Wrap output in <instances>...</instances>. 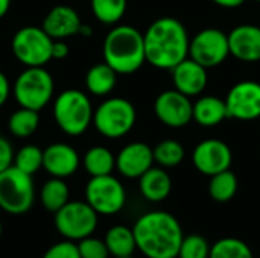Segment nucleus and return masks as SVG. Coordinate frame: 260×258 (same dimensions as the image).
<instances>
[{"instance_id":"f257e3e1","label":"nucleus","mask_w":260,"mask_h":258,"mask_svg":"<svg viewBox=\"0 0 260 258\" xmlns=\"http://www.w3.org/2000/svg\"><path fill=\"white\" fill-rule=\"evenodd\" d=\"M133 233L137 251L146 258H177L184 237L178 219L161 210L143 213L136 220Z\"/></svg>"},{"instance_id":"f03ea898","label":"nucleus","mask_w":260,"mask_h":258,"mask_svg":"<svg viewBox=\"0 0 260 258\" xmlns=\"http://www.w3.org/2000/svg\"><path fill=\"white\" fill-rule=\"evenodd\" d=\"M145 38L146 61L160 70H172L189 56L190 36L186 26L174 17H161L149 24Z\"/></svg>"},{"instance_id":"7ed1b4c3","label":"nucleus","mask_w":260,"mask_h":258,"mask_svg":"<svg viewBox=\"0 0 260 258\" xmlns=\"http://www.w3.org/2000/svg\"><path fill=\"white\" fill-rule=\"evenodd\" d=\"M102 55L117 75H133L146 62L143 33L129 24L114 26L105 35Z\"/></svg>"},{"instance_id":"20e7f679","label":"nucleus","mask_w":260,"mask_h":258,"mask_svg":"<svg viewBox=\"0 0 260 258\" xmlns=\"http://www.w3.org/2000/svg\"><path fill=\"white\" fill-rule=\"evenodd\" d=\"M52 114L56 126L70 137L82 135L93 125V105L90 97L76 88L61 91L52 105Z\"/></svg>"},{"instance_id":"39448f33","label":"nucleus","mask_w":260,"mask_h":258,"mask_svg":"<svg viewBox=\"0 0 260 258\" xmlns=\"http://www.w3.org/2000/svg\"><path fill=\"white\" fill-rule=\"evenodd\" d=\"M55 94V81L44 67H26L14 81L12 96L15 102L29 109L41 111Z\"/></svg>"},{"instance_id":"423d86ee","label":"nucleus","mask_w":260,"mask_h":258,"mask_svg":"<svg viewBox=\"0 0 260 258\" xmlns=\"http://www.w3.org/2000/svg\"><path fill=\"white\" fill-rule=\"evenodd\" d=\"M137 111L134 105L123 97H110L98 105L93 114L96 131L110 140L125 137L136 125Z\"/></svg>"},{"instance_id":"0eeeda50","label":"nucleus","mask_w":260,"mask_h":258,"mask_svg":"<svg viewBox=\"0 0 260 258\" xmlns=\"http://www.w3.org/2000/svg\"><path fill=\"white\" fill-rule=\"evenodd\" d=\"M35 202V184L30 175L15 166L0 173V210L20 216L27 213Z\"/></svg>"},{"instance_id":"6e6552de","label":"nucleus","mask_w":260,"mask_h":258,"mask_svg":"<svg viewBox=\"0 0 260 258\" xmlns=\"http://www.w3.org/2000/svg\"><path fill=\"white\" fill-rule=\"evenodd\" d=\"M99 224V214L87 201H69L53 216L55 230L66 240L79 242L94 234Z\"/></svg>"},{"instance_id":"1a4fd4ad","label":"nucleus","mask_w":260,"mask_h":258,"mask_svg":"<svg viewBox=\"0 0 260 258\" xmlns=\"http://www.w3.org/2000/svg\"><path fill=\"white\" fill-rule=\"evenodd\" d=\"M52 46L53 38L37 26L18 29L11 41L15 59L24 67H44L52 59Z\"/></svg>"},{"instance_id":"9d476101","label":"nucleus","mask_w":260,"mask_h":258,"mask_svg":"<svg viewBox=\"0 0 260 258\" xmlns=\"http://www.w3.org/2000/svg\"><path fill=\"white\" fill-rule=\"evenodd\" d=\"M87 204L99 216H113L123 210L126 190L123 184L111 175L91 176L84 190Z\"/></svg>"},{"instance_id":"9b49d317","label":"nucleus","mask_w":260,"mask_h":258,"mask_svg":"<svg viewBox=\"0 0 260 258\" xmlns=\"http://www.w3.org/2000/svg\"><path fill=\"white\" fill-rule=\"evenodd\" d=\"M230 56L229 33L216 27L200 30L189 43V58L206 68L221 65Z\"/></svg>"},{"instance_id":"f8f14e48","label":"nucleus","mask_w":260,"mask_h":258,"mask_svg":"<svg viewBox=\"0 0 260 258\" xmlns=\"http://www.w3.org/2000/svg\"><path fill=\"white\" fill-rule=\"evenodd\" d=\"M154 113L163 125L178 129L187 126L193 120V103L189 96L174 88L157 96Z\"/></svg>"},{"instance_id":"ddd939ff","label":"nucleus","mask_w":260,"mask_h":258,"mask_svg":"<svg viewBox=\"0 0 260 258\" xmlns=\"http://www.w3.org/2000/svg\"><path fill=\"white\" fill-rule=\"evenodd\" d=\"M232 161L233 154L230 146L218 138L203 140L192 152V163L195 169L206 176H213L219 172L229 170Z\"/></svg>"},{"instance_id":"4468645a","label":"nucleus","mask_w":260,"mask_h":258,"mask_svg":"<svg viewBox=\"0 0 260 258\" xmlns=\"http://www.w3.org/2000/svg\"><path fill=\"white\" fill-rule=\"evenodd\" d=\"M224 100L229 117L238 120H257L260 117V82L242 81L235 84Z\"/></svg>"},{"instance_id":"2eb2a0df","label":"nucleus","mask_w":260,"mask_h":258,"mask_svg":"<svg viewBox=\"0 0 260 258\" xmlns=\"http://www.w3.org/2000/svg\"><path fill=\"white\" fill-rule=\"evenodd\" d=\"M152 148L143 141H133L120 149L116 155L117 172L128 179H139L154 166Z\"/></svg>"},{"instance_id":"dca6fc26","label":"nucleus","mask_w":260,"mask_h":258,"mask_svg":"<svg viewBox=\"0 0 260 258\" xmlns=\"http://www.w3.org/2000/svg\"><path fill=\"white\" fill-rule=\"evenodd\" d=\"M81 166L78 151L69 143H52L43 151V169L53 178H70Z\"/></svg>"},{"instance_id":"f3484780","label":"nucleus","mask_w":260,"mask_h":258,"mask_svg":"<svg viewBox=\"0 0 260 258\" xmlns=\"http://www.w3.org/2000/svg\"><path fill=\"white\" fill-rule=\"evenodd\" d=\"M171 71H172V82L175 90H178L180 93L189 97L200 96L207 87L209 82L207 68L189 56L184 61H181L178 65H175Z\"/></svg>"},{"instance_id":"a211bd4d","label":"nucleus","mask_w":260,"mask_h":258,"mask_svg":"<svg viewBox=\"0 0 260 258\" xmlns=\"http://www.w3.org/2000/svg\"><path fill=\"white\" fill-rule=\"evenodd\" d=\"M82 26L81 17L72 6L67 5H56L53 6L46 17L43 18L41 27L47 32L49 36L53 40H66L79 33Z\"/></svg>"},{"instance_id":"6ab92c4d","label":"nucleus","mask_w":260,"mask_h":258,"mask_svg":"<svg viewBox=\"0 0 260 258\" xmlns=\"http://www.w3.org/2000/svg\"><path fill=\"white\" fill-rule=\"evenodd\" d=\"M230 55L244 62L260 61V27L239 24L229 33Z\"/></svg>"},{"instance_id":"aec40b11","label":"nucleus","mask_w":260,"mask_h":258,"mask_svg":"<svg viewBox=\"0 0 260 258\" xmlns=\"http://www.w3.org/2000/svg\"><path fill=\"white\" fill-rule=\"evenodd\" d=\"M139 190L149 202H161L172 192V179L165 167H151L139 178Z\"/></svg>"},{"instance_id":"412c9836","label":"nucleus","mask_w":260,"mask_h":258,"mask_svg":"<svg viewBox=\"0 0 260 258\" xmlns=\"http://www.w3.org/2000/svg\"><path fill=\"white\" fill-rule=\"evenodd\" d=\"M229 119L225 100L218 96H203L193 103V120L204 128H213Z\"/></svg>"},{"instance_id":"4be33fe9","label":"nucleus","mask_w":260,"mask_h":258,"mask_svg":"<svg viewBox=\"0 0 260 258\" xmlns=\"http://www.w3.org/2000/svg\"><path fill=\"white\" fill-rule=\"evenodd\" d=\"M104 242L110 251V255L113 258L131 257L137 251V243H136L133 228H128L125 225L111 227L105 233Z\"/></svg>"},{"instance_id":"5701e85b","label":"nucleus","mask_w":260,"mask_h":258,"mask_svg":"<svg viewBox=\"0 0 260 258\" xmlns=\"http://www.w3.org/2000/svg\"><path fill=\"white\" fill-rule=\"evenodd\" d=\"M40 204L44 210L56 213L70 201V189L62 178H50L40 189Z\"/></svg>"},{"instance_id":"b1692460","label":"nucleus","mask_w":260,"mask_h":258,"mask_svg":"<svg viewBox=\"0 0 260 258\" xmlns=\"http://www.w3.org/2000/svg\"><path fill=\"white\" fill-rule=\"evenodd\" d=\"M116 82H117V73L107 62L93 65L85 75L87 91L93 96L110 94L114 90Z\"/></svg>"},{"instance_id":"393cba45","label":"nucleus","mask_w":260,"mask_h":258,"mask_svg":"<svg viewBox=\"0 0 260 258\" xmlns=\"http://www.w3.org/2000/svg\"><path fill=\"white\" fill-rule=\"evenodd\" d=\"M82 164L90 176L111 175L116 169V157L105 146H93L85 152Z\"/></svg>"},{"instance_id":"a878e982","label":"nucleus","mask_w":260,"mask_h":258,"mask_svg":"<svg viewBox=\"0 0 260 258\" xmlns=\"http://www.w3.org/2000/svg\"><path fill=\"white\" fill-rule=\"evenodd\" d=\"M40 126V114L35 109L20 106L8 119V129L15 138H27L37 132Z\"/></svg>"},{"instance_id":"bb28decb","label":"nucleus","mask_w":260,"mask_h":258,"mask_svg":"<svg viewBox=\"0 0 260 258\" xmlns=\"http://www.w3.org/2000/svg\"><path fill=\"white\" fill-rule=\"evenodd\" d=\"M239 181L238 176L229 169L210 176L209 182V196L219 204H225L232 201L238 193Z\"/></svg>"},{"instance_id":"cd10ccee","label":"nucleus","mask_w":260,"mask_h":258,"mask_svg":"<svg viewBox=\"0 0 260 258\" xmlns=\"http://www.w3.org/2000/svg\"><path fill=\"white\" fill-rule=\"evenodd\" d=\"M94 18L102 24H117L126 12L128 0H90Z\"/></svg>"},{"instance_id":"c85d7f7f","label":"nucleus","mask_w":260,"mask_h":258,"mask_svg":"<svg viewBox=\"0 0 260 258\" xmlns=\"http://www.w3.org/2000/svg\"><path fill=\"white\" fill-rule=\"evenodd\" d=\"M154 161L165 169L177 167L183 163L186 157L184 146L177 140H163L155 148H152Z\"/></svg>"},{"instance_id":"c756f323","label":"nucleus","mask_w":260,"mask_h":258,"mask_svg":"<svg viewBox=\"0 0 260 258\" xmlns=\"http://www.w3.org/2000/svg\"><path fill=\"white\" fill-rule=\"evenodd\" d=\"M209 258H254L251 248L241 239L224 237L210 246Z\"/></svg>"},{"instance_id":"7c9ffc66","label":"nucleus","mask_w":260,"mask_h":258,"mask_svg":"<svg viewBox=\"0 0 260 258\" xmlns=\"http://www.w3.org/2000/svg\"><path fill=\"white\" fill-rule=\"evenodd\" d=\"M14 166L18 170L34 176L43 169V149L37 144H24L15 152Z\"/></svg>"},{"instance_id":"2f4dec72","label":"nucleus","mask_w":260,"mask_h":258,"mask_svg":"<svg viewBox=\"0 0 260 258\" xmlns=\"http://www.w3.org/2000/svg\"><path fill=\"white\" fill-rule=\"evenodd\" d=\"M210 257V243L206 237L200 234L184 236L180 245L177 258H209Z\"/></svg>"},{"instance_id":"473e14b6","label":"nucleus","mask_w":260,"mask_h":258,"mask_svg":"<svg viewBox=\"0 0 260 258\" xmlns=\"http://www.w3.org/2000/svg\"><path fill=\"white\" fill-rule=\"evenodd\" d=\"M78 249L81 258H110V251L104 242V239H98L94 236L85 237L78 242Z\"/></svg>"},{"instance_id":"72a5a7b5","label":"nucleus","mask_w":260,"mask_h":258,"mask_svg":"<svg viewBox=\"0 0 260 258\" xmlns=\"http://www.w3.org/2000/svg\"><path fill=\"white\" fill-rule=\"evenodd\" d=\"M43 258H81L78 243L72 240H61L55 245H52L46 252Z\"/></svg>"},{"instance_id":"f704fd0d","label":"nucleus","mask_w":260,"mask_h":258,"mask_svg":"<svg viewBox=\"0 0 260 258\" xmlns=\"http://www.w3.org/2000/svg\"><path fill=\"white\" fill-rule=\"evenodd\" d=\"M14 148L9 140L0 137V173L14 166Z\"/></svg>"},{"instance_id":"c9c22d12","label":"nucleus","mask_w":260,"mask_h":258,"mask_svg":"<svg viewBox=\"0 0 260 258\" xmlns=\"http://www.w3.org/2000/svg\"><path fill=\"white\" fill-rule=\"evenodd\" d=\"M11 91H12V87L9 84L8 76L3 71H0V108L8 102V99L11 96Z\"/></svg>"},{"instance_id":"e433bc0d","label":"nucleus","mask_w":260,"mask_h":258,"mask_svg":"<svg viewBox=\"0 0 260 258\" xmlns=\"http://www.w3.org/2000/svg\"><path fill=\"white\" fill-rule=\"evenodd\" d=\"M69 55V46L64 40H53L52 46V59H64Z\"/></svg>"},{"instance_id":"4c0bfd02","label":"nucleus","mask_w":260,"mask_h":258,"mask_svg":"<svg viewBox=\"0 0 260 258\" xmlns=\"http://www.w3.org/2000/svg\"><path fill=\"white\" fill-rule=\"evenodd\" d=\"M215 5L221 6V8H227V9H233V8H239L241 5H244L247 0H212Z\"/></svg>"},{"instance_id":"58836bf2","label":"nucleus","mask_w":260,"mask_h":258,"mask_svg":"<svg viewBox=\"0 0 260 258\" xmlns=\"http://www.w3.org/2000/svg\"><path fill=\"white\" fill-rule=\"evenodd\" d=\"M11 8V0H0V18H3Z\"/></svg>"},{"instance_id":"ea45409f","label":"nucleus","mask_w":260,"mask_h":258,"mask_svg":"<svg viewBox=\"0 0 260 258\" xmlns=\"http://www.w3.org/2000/svg\"><path fill=\"white\" fill-rule=\"evenodd\" d=\"M79 33L84 35V36H90V35L93 33V29H91L88 24H84V23H82V26H81V29H79Z\"/></svg>"},{"instance_id":"a19ab883","label":"nucleus","mask_w":260,"mask_h":258,"mask_svg":"<svg viewBox=\"0 0 260 258\" xmlns=\"http://www.w3.org/2000/svg\"><path fill=\"white\" fill-rule=\"evenodd\" d=\"M2 234H3V225H2V220H0V239H2Z\"/></svg>"},{"instance_id":"79ce46f5","label":"nucleus","mask_w":260,"mask_h":258,"mask_svg":"<svg viewBox=\"0 0 260 258\" xmlns=\"http://www.w3.org/2000/svg\"><path fill=\"white\" fill-rule=\"evenodd\" d=\"M117 258H134V255H131V257H117Z\"/></svg>"},{"instance_id":"37998d69","label":"nucleus","mask_w":260,"mask_h":258,"mask_svg":"<svg viewBox=\"0 0 260 258\" xmlns=\"http://www.w3.org/2000/svg\"><path fill=\"white\" fill-rule=\"evenodd\" d=\"M257 120H259V126H260V117H259V119H257Z\"/></svg>"},{"instance_id":"c03bdc74","label":"nucleus","mask_w":260,"mask_h":258,"mask_svg":"<svg viewBox=\"0 0 260 258\" xmlns=\"http://www.w3.org/2000/svg\"><path fill=\"white\" fill-rule=\"evenodd\" d=\"M256 2H260V0H256Z\"/></svg>"},{"instance_id":"a18cd8bd","label":"nucleus","mask_w":260,"mask_h":258,"mask_svg":"<svg viewBox=\"0 0 260 258\" xmlns=\"http://www.w3.org/2000/svg\"><path fill=\"white\" fill-rule=\"evenodd\" d=\"M0 137H2V135H0Z\"/></svg>"}]
</instances>
